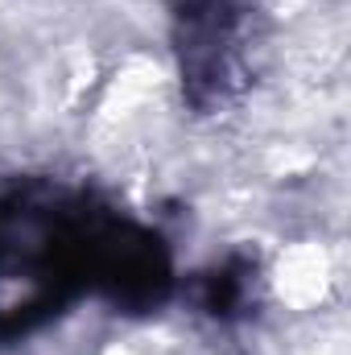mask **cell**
Segmentation results:
<instances>
[{
    "instance_id": "1",
    "label": "cell",
    "mask_w": 351,
    "mask_h": 355,
    "mask_svg": "<svg viewBox=\"0 0 351 355\" xmlns=\"http://www.w3.org/2000/svg\"><path fill=\"white\" fill-rule=\"evenodd\" d=\"M103 211L95 198L50 178L0 186V347L37 335L91 293Z\"/></svg>"
},
{
    "instance_id": "2",
    "label": "cell",
    "mask_w": 351,
    "mask_h": 355,
    "mask_svg": "<svg viewBox=\"0 0 351 355\" xmlns=\"http://www.w3.org/2000/svg\"><path fill=\"white\" fill-rule=\"evenodd\" d=\"M170 42L182 99L194 116H219L252 87L261 0H170Z\"/></svg>"
},
{
    "instance_id": "3",
    "label": "cell",
    "mask_w": 351,
    "mask_h": 355,
    "mask_svg": "<svg viewBox=\"0 0 351 355\" xmlns=\"http://www.w3.org/2000/svg\"><path fill=\"white\" fill-rule=\"evenodd\" d=\"M91 293L108 297L124 314H149L166 306L174 293V261L166 240L153 227L108 207L95 232Z\"/></svg>"
},
{
    "instance_id": "4",
    "label": "cell",
    "mask_w": 351,
    "mask_h": 355,
    "mask_svg": "<svg viewBox=\"0 0 351 355\" xmlns=\"http://www.w3.org/2000/svg\"><path fill=\"white\" fill-rule=\"evenodd\" d=\"M257 285H261V265L252 252H228L211 268H203L190 285L194 310L219 327H236L252 314L257 306Z\"/></svg>"
}]
</instances>
